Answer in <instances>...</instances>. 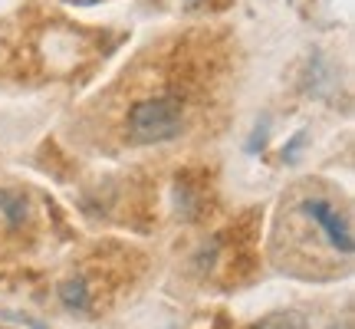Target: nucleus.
I'll return each mask as SVG.
<instances>
[{"instance_id":"f257e3e1","label":"nucleus","mask_w":355,"mask_h":329,"mask_svg":"<svg viewBox=\"0 0 355 329\" xmlns=\"http://www.w3.org/2000/svg\"><path fill=\"white\" fill-rule=\"evenodd\" d=\"M184 126V109L175 96H155V99L135 102L128 109L125 128L128 139L139 145H158V142H171Z\"/></svg>"},{"instance_id":"f03ea898","label":"nucleus","mask_w":355,"mask_h":329,"mask_svg":"<svg viewBox=\"0 0 355 329\" xmlns=\"http://www.w3.org/2000/svg\"><path fill=\"white\" fill-rule=\"evenodd\" d=\"M296 211H300L309 224H316L319 234H322V241L329 244L332 251L343 253V257H352V228H349V221L339 214V208H336L329 198L306 194V198H300Z\"/></svg>"},{"instance_id":"7ed1b4c3","label":"nucleus","mask_w":355,"mask_h":329,"mask_svg":"<svg viewBox=\"0 0 355 329\" xmlns=\"http://www.w3.org/2000/svg\"><path fill=\"white\" fill-rule=\"evenodd\" d=\"M26 217V201L20 194H13V191H0V224H7V228H17V224H24Z\"/></svg>"},{"instance_id":"20e7f679","label":"nucleus","mask_w":355,"mask_h":329,"mask_svg":"<svg viewBox=\"0 0 355 329\" xmlns=\"http://www.w3.org/2000/svg\"><path fill=\"white\" fill-rule=\"evenodd\" d=\"M60 296H63V303L69 306V310H86V303H89V293H86V283L79 277H69L60 287Z\"/></svg>"},{"instance_id":"39448f33","label":"nucleus","mask_w":355,"mask_h":329,"mask_svg":"<svg viewBox=\"0 0 355 329\" xmlns=\"http://www.w3.org/2000/svg\"><path fill=\"white\" fill-rule=\"evenodd\" d=\"M254 329H306V319L300 313H270Z\"/></svg>"},{"instance_id":"423d86ee","label":"nucleus","mask_w":355,"mask_h":329,"mask_svg":"<svg viewBox=\"0 0 355 329\" xmlns=\"http://www.w3.org/2000/svg\"><path fill=\"white\" fill-rule=\"evenodd\" d=\"M69 7H92V3H99V0H63Z\"/></svg>"},{"instance_id":"0eeeda50","label":"nucleus","mask_w":355,"mask_h":329,"mask_svg":"<svg viewBox=\"0 0 355 329\" xmlns=\"http://www.w3.org/2000/svg\"><path fill=\"white\" fill-rule=\"evenodd\" d=\"M329 329H352V326H349V319H343V323H332Z\"/></svg>"},{"instance_id":"6e6552de","label":"nucleus","mask_w":355,"mask_h":329,"mask_svg":"<svg viewBox=\"0 0 355 329\" xmlns=\"http://www.w3.org/2000/svg\"><path fill=\"white\" fill-rule=\"evenodd\" d=\"M198 3H201V0H184V7H198Z\"/></svg>"}]
</instances>
